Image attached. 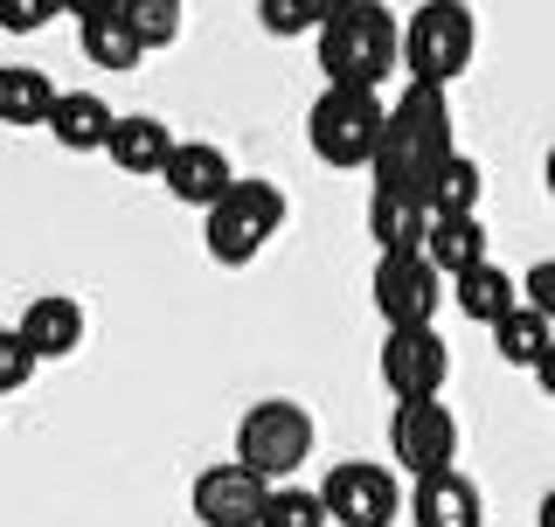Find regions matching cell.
<instances>
[{
	"label": "cell",
	"mask_w": 555,
	"mask_h": 527,
	"mask_svg": "<svg viewBox=\"0 0 555 527\" xmlns=\"http://www.w3.org/2000/svg\"><path fill=\"white\" fill-rule=\"evenodd\" d=\"M451 104H444V83H416L389 104V139L375 153V181H396V188H430V173L451 160Z\"/></svg>",
	"instance_id": "obj_1"
},
{
	"label": "cell",
	"mask_w": 555,
	"mask_h": 527,
	"mask_svg": "<svg viewBox=\"0 0 555 527\" xmlns=\"http://www.w3.org/2000/svg\"><path fill=\"white\" fill-rule=\"evenodd\" d=\"M312 42H320L326 83H369V91H382L389 69L403 63V28H396V14L382 0H347Z\"/></svg>",
	"instance_id": "obj_2"
},
{
	"label": "cell",
	"mask_w": 555,
	"mask_h": 527,
	"mask_svg": "<svg viewBox=\"0 0 555 527\" xmlns=\"http://www.w3.org/2000/svg\"><path fill=\"white\" fill-rule=\"evenodd\" d=\"M389 139V104L369 83H326L306 112V146L320 167H375Z\"/></svg>",
	"instance_id": "obj_3"
},
{
	"label": "cell",
	"mask_w": 555,
	"mask_h": 527,
	"mask_svg": "<svg viewBox=\"0 0 555 527\" xmlns=\"http://www.w3.org/2000/svg\"><path fill=\"white\" fill-rule=\"evenodd\" d=\"M479 49V22L465 0H424L403 22V69L416 83H459L473 69Z\"/></svg>",
	"instance_id": "obj_4"
},
{
	"label": "cell",
	"mask_w": 555,
	"mask_h": 527,
	"mask_svg": "<svg viewBox=\"0 0 555 527\" xmlns=\"http://www.w3.org/2000/svg\"><path fill=\"white\" fill-rule=\"evenodd\" d=\"M285 230V195H278V181H236L230 195L202 216V243L216 264H250L264 243Z\"/></svg>",
	"instance_id": "obj_5"
},
{
	"label": "cell",
	"mask_w": 555,
	"mask_h": 527,
	"mask_svg": "<svg viewBox=\"0 0 555 527\" xmlns=\"http://www.w3.org/2000/svg\"><path fill=\"white\" fill-rule=\"evenodd\" d=\"M236 459L257 465L271 486H285L292 472L312 459V416L299 410V402H285V396L250 402V410H243V424H236Z\"/></svg>",
	"instance_id": "obj_6"
},
{
	"label": "cell",
	"mask_w": 555,
	"mask_h": 527,
	"mask_svg": "<svg viewBox=\"0 0 555 527\" xmlns=\"http://www.w3.org/2000/svg\"><path fill=\"white\" fill-rule=\"evenodd\" d=\"M444 285L451 278L424 250H382V264H375V312H382V326H430L438 306H444Z\"/></svg>",
	"instance_id": "obj_7"
},
{
	"label": "cell",
	"mask_w": 555,
	"mask_h": 527,
	"mask_svg": "<svg viewBox=\"0 0 555 527\" xmlns=\"http://www.w3.org/2000/svg\"><path fill=\"white\" fill-rule=\"evenodd\" d=\"M320 493H326L334 527H389L396 514H403V486H396V472L369 465V459H340L320 479Z\"/></svg>",
	"instance_id": "obj_8"
},
{
	"label": "cell",
	"mask_w": 555,
	"mask_h": 527,
	"mask_svg": "<svg viewBox=\"0 0 555 527\" xmlns=\"http://www.w3.org/2000/svg\"><path fill=\"white\" fill-rule=\"evenodd\" d=\"M389 459L403 465L410 479H424V472H444L451 459H459V416H451L438 396L396 402V410H389Z\"/></svg>",
	"instance_id": "obj_9"
},
{
	"label": "cell",
	"mask_w": 555,
	"mask_h": 527,
	"mask_svg": "<svg viewBox=\"0 0 555 527\" xmlns=\"http://www.w3.org/2000/svg\"><path fill=\"white\" fill-rule=\"evenodd\" d=\"M382 382H389L396 402L444 396V382H451L444 333L438 326H389V340H382Z\"/></svg>",
	"instance_id": "obj_10"
},
{
	"label": "cell",
	"mask_w": 555,
	"mask_h": 527,
	"mask_svg": "<svg viewBox=\"0 0 555 527\" xmlns=\"http://www.w3.org/2000/svg\"><path fill=\"white\" fill-rule=\"evenodd\" d=\"M271 493H278V486L257 465L222 459V465H208L202 479H195V520L202 527H264Z\"/></svg>",
	"instance_id": "obj_11"
},
{
	"label": "cell",
	"mask_w": 555,
	"mask_h": 527,
	"mask_svg": "<svg viewBox=\"0 0 555 527\" xmlns=\"http://www.w3.org/2000/svg\"><path fill=\"white\" fill-rule=\"evenodd\" d=\"M160 181H167V195H173V202H188V208H202V216H208V208L230 195L243 173L230 167V153H222V146H208V139H181Z\"/></svg>",
	"instance_id": "obj_12"
},
{
	"label": "cell",
	"mask_w": 555,
	"mask_h": 527,
	"mask_svg": "<svg viewBox=\"0 0 555 527\" xmlns=\"http://www.w3.org/2000/svg\"><path fill=\"white\" fill-rule=\"evenodd\" d=\"M410 520L416 527H486V500L459 465H444V472H424V479H416Z\"/></svg>",
	"instance_id": "obj_13"
},
{
	"label": "cell",
	"mask_w": 555,
	"mask_h": 527,
	"mask_svg": "<svg viewBox=\"0 0 555 527\" xmlns=\"http://www.w3.org/2000/svg\"><path fill=\"white\" fill-rule=\"evenodd\" d=\"M369 236H375V250H424V236H430L424 188L375 181V195H369Z\"/></svg>",
	"instance_id": "obj_14"
},
{
	"label": "cell",
	"mask_w": 555,
	"mask_h": 527,
	"mask_svg": "<svg viewBox=\"0 0 555 527\" xmlns=\"http://www.w3.org/2000/svg\"><path fill=\"white\" fill-rule=\"evenodd\" d=\"M520 298H528V292H520V278H507L493 257L451 278V306H459L473 326H500V320H507V312L520 306Z\"/></svg>",
	"instance_id": "obj_15"
},
{
	"label": "cell",
	"mask_w": 555,
	"mask_h": 527,
	"mask_svg": "<svg viewBox=\"0 0 555 527\" xmlns=\"http://www.w3.org/2000/svg\"><path fill=\"white\" fill-rule=\"evenodd\" d=\"M173 146H181V139H173L153 112H126L112 126V146L104 153H112V167H126V173H167Z\"/></svg>",
	"instance_id": "obj_16"
},
{
	"label": "cell",
	"mask_w": 555,
	"mask_h": 527,
	"mask_svg": "<svg viewBox=\"0 0 555 527\" xmlns=\"http://www.w3.org/2000/svg\"><path fill=\"white\" fill-rule=\"evenodd\" d=\"M14 326L35 340V355H42V361H63V355H77V347H83V306H77V298H63V292H42Z\"/></svg>",
	"instance_id": "obj_17"
},
{
	"label": "cell",
	"mask_w": 555,
	"mask_h": 527,
	"mask_svg": "<svg viewBox=\"0 0 555 527\" xmlns=\"http://www.w3.org/2000/svg\"><path fill=\"white\" fill-rule=\"evenodd\" d=\"M112 126L118 118L98 91H63L56 112H49V132H56V146H69V153H104L112 146Z\"/></svg>",
	"instance_id": "obj_18"
},
{
	"label": "cell",
	"mask_w": 555,
	"mask_h": 527,
	"mask_svg": "<svg viewBox=\"0 0 555 527\" xmlns=\"http://www.w3.org/2000/svg\"><path fill=\"white\" fill-rule=\"evenodd\" d=\"M424 257L438 264L444 278L473 271V264H486L493 250H486V222L479 216H430V236H424Z\"/></svg>",
	"instance_id": "obj_19"
},
{
	"label": "cell",
	"mask_w": 555,
	"mask_h": 527,
	"mask_svg": "<svg viewBox=\"0 0 555 527\" xmlns=\"http://www.w3.org/2000/svg\"><path fill=\"white\" fill-rule=\"evenodd\" d=\"M56 98L63 91L35 63H8V69H0V118H8V126H49Z\"/></svg>",
	"instance_id": "obj_20"
},
{
	"label": "cell",
	"mask_w": 555,
	"mask_h": 527,
	"mask_svg": "<svg viewBox=\"0 0 555 527\" xmlns=\"http://www.w3.org/2000/svg\"><path fill=\"white\" fill-rule=\"evenodd\" d=\"M77 42H83V56L98 69H112V77L146 56V35L132 28V14H91V22H77Z\"/></svg>",
	"instance_id": "obj_21"
},
{
	"label": "cell",
	"mask_w": 555,
	"mask_h": 527,
	"mask_svg": "<svg viewBox=\"0 0 555 527\" xmlns=\"http://www.w3.org/2000/svg\"><path fill=\"white\" fill-rule=\"evenodd\" d=\"M548 347H555V320H548L542 306H528V298H520L507 320L493 326V355H500V361H514V368H534V361L548 355Z\"/></svg>",
	"instance_id": "obj_22"
},
{
	"label": "cell",
	"mask_w": 555,
	"mask_h": 527,
	"mask_svg": "<svg viewBox=\"0 0 555 527\" xmlns=\"http://www.w3.org/2000/svg\"><path fill=\"white\" fill-rule=\"evenodd\" d=\"M479 195H486V173H479L473 153H451V160L430 173V188H424L430 216H479Z\"/></svg>",
	"instance_id": "obj_23"
},
{
	"label": "cell",
	"mask_w": 555,
	"mask_h": 527,
	"mask_svg": "<svg viewBox=\"0 0 555 527\" xmlns=\"http://www.w3.org/2000/svg\"><path fill=\"white\" fill-rule=\"evenodd\" d=\"M334 514H326V493H306V486H278L271 506H264V527H326Z\"/></svg>",
	"instance_id": "obj_24"
},
{
	"label": "cell",
	"mask_w": 555,
	"mask_h": 527,
	"mask_svg": "<svg viewBox=\"0 0 555 527\" xmlns=\"http://www.w3.org/2000/svg\"><path fill=\"white\" fill-rule=\"evenodd\" d=\"M126 14H132V28L146 35V49H173L181 42V0H126Z\"/></svg>",
	"instance_id": "obj_25"
},
{
	"label": "cell",
	"mask_w": 555,
	"mask_h": 527,
	"mask_svg": "<svg viewBox=\"0 0 555 527\" xmlns=\"http://www.w3.org/2000/svg\"><path fill=\"white\" fill-rule=\"evenodd\" d=\"M257 22H264V35H320L326 14L320 0H257Z\"/></svg>",
	"instance_id": "obj_26"
},
{
	"label": "cell",
	"mask_w": 555,
	"mask_h": 527,
	"mask_svg": "<svg viewBox=\"0 0 555 527\" xmlns=\"http://www.w3.org/2000/svg\"><path fill=\"white\" fill-rule=\"evenodd\" d=\"M35 361H42V355H35V340H28V333L22 326H8V333H0V389H28V375H35Z\"/></svg>",
	"instance_id": "obj_27"
},
{
	"label": "cell",
	"mask_w": 555,
	"mask_h": 527,
	"mask_svg": "<svg viewBox=\"0 0 555 527\" xmlns=\"http://www.w3.org/2000/svg\"><path fill=\"white\" fill-rule=\"evenodd\" d=\"M56 14H69V0H0V28L8 35H35L49 28Z\"/></svg>",
	"instance_id": "obj_28"
},
{
	"label": "cell",
	"mask_w": 555,
	"mask_h": 527,
	"mask_svg": "<svg viewBox=\"0 0 555 527\" xmlns=\"http://www.w3.org/2000/svg\"><path fill=\"white\" fill-rule=\"evenodd\" d=\"M520 292H528V306H542L548 320H555V257H542L528 278H520Z\"/></svg>",
	"instance_id": "obj_29"
},
{
	"label": "cell",
	"mask_w": 555,
	"mask_h": 527,
	"mask_svg": "<svg viewBox=\"0 0 555 527\" xmlns=\"http://www.w3.org/2000/svg\"><path fill=\"white\" fill-rule=\"evenodd\" d=\"M69 14H77V22H91V14H126V0H69Z\"/></svg>",
	"instance_id": "obj_30"
},
{
	"label": "cell",
	"mask_w": 555,
	"mask_h": 527,
	"mask_svg": "<svg viewBox=\"0 0 555 527\" xmlns=\"http://www.w3.org/2000/svg\"><path fill=\"white\" fill-rule=\"evenodd\" d=\"M528 375H534V389H542V396L555 402V347H548V355H542V361H534V368H528Z\"/></svg>",
	"instance_id": "obj_31"
},
{
	"label": "cell",
	"mask_w": 555,
	"mask_h": 527,
	"mask_svg": "<svg viewBox=\"0 0 555 527\" xmlns=\"http://www.w3.org/2000/svg\"><path fill=\"white\" fill-rule=\"evenodd\" d=\"M534 527H555V493H542V506H534Z\"/></svg>",
	"instance_id": "obj_32"
},
{
	"label": "cell",
	"mask_w": 555,
	"mask_h": 527,
	"mask_svg": "<svg viewBox=\"0 0 555 527\" xmlns=\"http://www.w3.org/2000/svg\"><path fill=\"white\" fill-rule=\"evenodd\" d=\"M542 188H548V202H555V146H548V160H542Z\"/></svg>",
	"instance_id": "obj_33"
},
{
	"label": "cell",
	"mask_w": 555,
	"mask_h": 527,
	"mask_svg": "<svg viewBox=\"0 0 555 527\" xmlns=\"http://www.w3.org/2000/svg\"><path fill=\"white\" fill-rule=\"evenodd\" d=\"M340 8H347V0H320V14H326V22H334V14H340Z\"/></svg>",
	"instance_id": "obj_34"
}]
</instances>
